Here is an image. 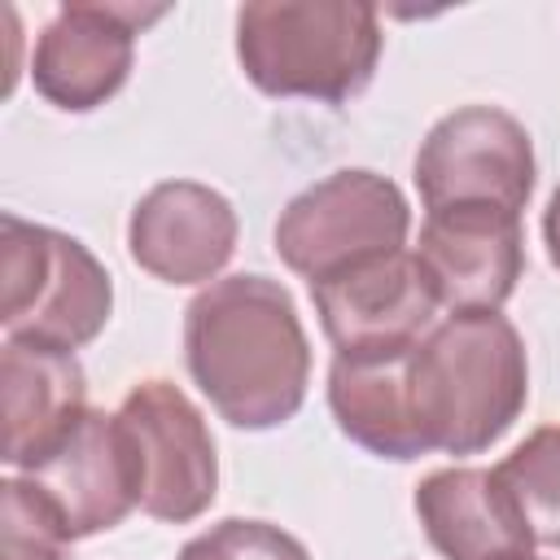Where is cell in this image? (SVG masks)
Returning <instances> with one entry per match:
<instances>
[{
	"label": "cell",
	"mask_w": 560,
	"mask_h": 560,
	"mask_svg": "<svg viewBox=\"0 0 560 560\" xmlns=\"http://www.w3.org/2000/svg\"><path fill=\"white\" fill-rule=\"evenodd\" d=\"M192 385L232 429H280L306 402L311 341L293 293L258 271L210 280L184 311Z\"/></svg>",
	"instance_id": "cell-1"
},
{
	"label": "cell",
	"mask_w": 560,
	"mask_h": 560,
	"mask_svg": "<svg viewBox=\"0 0 560 560\" xmlns=\"http://www.w3.org/2000/svg\"><path fill=\"white\" fill-rule=\"evenodd\" d=\"M407 394L424 451L481 455L529 402L525 341L499 311H455L411 346Z\"/></svg>",
	"instance_id": "cell-2"
},
{
	"label": "cell",
	"mask_w": 560,
	"mask_h": 560,
	"mask_svg": "<svg viewBox=\"0 0 560 560\" xmlns=\"http://www.w3.org/2000/svg\"><path fill=\"white\" fill-rule=\"evenodd\" d=\"M381 13L350 0H254L236 9V61L267 96L341 105L381 61Z\"/></svg>",
	"instance_id": "cell-3"
},
{
	"label": "cell",
	"mask_w": 560,
	"mask_h": 560,
	"mask_svg": "<svg viewBox=\"0 0 560 560\" xmlns=\"http://www.w3.org/2000/svg\"><path fill=\"white\" fill-rule=\"evenodd\" d=\"M109 311V271L83 241L18 214L0 219V324L9 341L74 354L101 337Z\"/></svg>",
	"instance_id": "cell-4"
},
{
	"label": "cell",
	"mask_w": 560,
	"mask_h": 560,
	"mask_svg": "<svg viewBox=\"0 0 560 560\" xmlns=\"http://www.w3.org/2000/svg\"><path fill=\"white\" fill-rule=\"evenodd\" d=\"M411 210L394 179L376 171H332L302 188L276 219V254L311 280L337 276L368 258L407 249Z\"/></svg>",
	"instance_id": "cell-5"
},
{
	"label": "cell",
	"mask_w": 560,
	"mask_h": 560,
	"mask_svg": "<svg viewBox=\"0 0 560 560\" xmlns=\"http://www.w3.org/2000/svg\"><path fill=\"white\" fill-rule=\"evenodd\" d=\"M114 420L131 459L136 508L166 525L197 521L219 494V455L192 398L153 376L127 389Z\"/></svg>",
	"instance_id": "cell-6"
},
{
	"label": "cell",
	"mask_w": 560,
	"mask_h": 560,
	"mask_svg": "<svg viewBox=\"0 0 560 560\" xmlns=\"http://www.w3.org/2000/svg\"><path fill=\"white\" fill-rule=\"evenodd\" d=\"M534 140L521 118L499 105H464L429 127L416 153V188L424 214L455 206H490L521 214L534 192Z\"/></svg>",
	"instance_id": "cell-7"
},
{
	"label": "cell",
	"mask_w": 560,
	"mask_h": 560,
	"mask_svg": "<svg viewBox=\"0 0 560 560\" xmlns=\"http://www.w3.org/2000/svg\"><path fill=\"white\" fill-rule=\"evenodd\" d=\"M311 302L337 359H389L407 354L438 315V289L416 249L368 258L337 276L311 280Z\"/></svg>",
	"instance_id": "cell-8"
},
{
	"label": "cell",
	"mask_w": 560,
	"mask_h": 560,
	"mask_svg": "<svg viewBox=\"0 0 560 560\" xmlns=\"http://www.w3.org/2000/svg\"><path fill=\"white\" fill-rule=\"evenodd\" d=\"M158 18H166V4H61L35 39V92L66 114H88L105 105L131 74L136 35Z\"/></svg>",
	"instance_id": "cell-9"
},
{
	"label": "cell",
	"mask_w": 560,
	"mask_h": 560,
	"mask_svg": "<svg viewBox=\"0 0 560 560\" xmlns=\"http://www.w3.org/2000/svg\"><path fill=\"white\" fill-rule=\"evenodd\" d=\"M236 232L241 223L223 192L197 179H166L136 201L127 249L162 284H206L236 254Z\"/></svg>",
	"instance_id": "cell-10"
},
{
	"label": "cell",
	"mask_w": 560,
	"mask_h": 560,
	"mask_svg": "<svg viewBox=\"0 0 560 560\" xmlns=\"http://www.w3.org/2000/svg\"><path fill=\"white\" fill-rule=\"evenodd\" d=\"M416 258L451 315L499 311L525 271L521 214L490 206H455L424 214Z\"/></svg>",
	"instance_id": "cell-11"
},
{
	"label": "cell",
	"mask_w": 560,
	"mask_h": 560,
	"mask_svg": "<svg viewBox=\"0 0 560 560\" xmlns=\"http://www.w3.org/2000/svg\"><path fill=\"white\" fill-rule=\"evenodd\" d=\"M0 394H4V464L31 472L44 455H52L88 407L83 363L66 350L4 341L0 350Z\"/></svg>",
	"instance_id": "cell-12"
},
{
	"label": "cell",
	"mask_w": 560,
	"mask_h": 560,
	"mask_svg": "<svg viewBox=\"0 0 560 560\" xmlns=\"http://www.w3.org/2000/svg\"><path fill=\"white\" fill-rule=\"evenodd\" d=\"M22 477H31L52 499L74 538L114 529L136 508L131 459L109 411H88L79 429Z\"/></svg>",
	"instance_id": "cell-13"
},
{
	"label": "cell",
	"mask_w": 560,
	"mask_h": 560,
	"mask_svg": "<svg viewBox=\"0 0 560 560\" xmlns=\"http://www.w3.org/2000/svg\"><path fill=\"white\" fill-rule=\"evenodd\" d=\"M416 516L446 560H529L534 534L490 468H438L416 486Z\"/></svg>",
	"instance_id": "cell-14"
},
{
	"label": "cell",
	"mask_w": 560,
	"mask_h": 560,
	"mask_svg": "<svg viewBox=\"0 0 560 560\" xmlns=\"http://www.w3.org/2000/svg\"><path fill=\"white\" fill-rule=\"evenodd\" d=\"M407 354L332 359V368H328V411H332L337 429L354 446H363L381 459H420V455H429L424 442H420L416 416H411Z\"/></svg>",
	"instance_id": "cell-15"
},
{
	"label": "cell",
	"mask_w": 560,
	"mask_h": 560,
	"mask_svg": "<svg viewBox=\"0 0 560 560\" xmlns=\"http://www.w3.org/2000/svg\"><path fill=\"white\" fill-rule=\"evenodd\" d=\"M490 472L508 490V499L521 512L534 542L560 547V424L534 429Z\"/></svg>",
	"instance_id": "cell-16"
},
{
	"label": "cell",
	"mask_w": 560,
	"mask_h": 560,
	"mask_svg": "<svg viewBox=\"0 0 560 560\" xmlns=\"http://www.w3.org/2000/svg\"><path fill=\"white\" fill-rule=\"evenodd\" d=\"M4 503V560H70V525L52 499L31 477H9L0 486Z\"/></svg>",
	"instance_id": "cell-17"
},
{
	"label": "cell",
	"mask_w": 560,
	"mask_h": 560,
	"mask_svg": "<svg viewBox=\"0 0 560 560\" xmlns=\"http://www.w3.org/2000/svg\"><path fill=\"white\" fill-rule=\"evenodd\" d=\"M179 560H311L306 547L271 521L228 516L179 547Z\"/></svg>",
	"instance_id": "cell-18"
},
{
	"label": "cell",
	"mask_w": 560,
	"mask_h": 560,
	"mask_svg": "<svg viewBox=\"0 0 560 560\" xmlns=\"http://www.w3.org/2000/svg\"><path fill=\"white\" fill-rule=\"evenodd\" d=\"M542 245H547L551 267L560 271V188L551 192V201H547V210H542Z\"/></svg>",
	"instance_id": "cell-19"
},
{
	"label": "cell",
	"mask_w": 560,
	"mask_h": 560,
	"mask_svg": "<svg viewBox=\"0 0 560 560\" xmlns=\"http://www.w3.org/2000/svg\"><path fill=\"white\" fill-rule=\"evenodd\" d=\"M529 560H542V556H529Z\"/></svg>",
	"instance_id": "cell-20"
}]
</instances>
